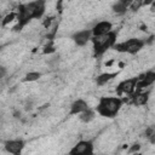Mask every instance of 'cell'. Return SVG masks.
<instances>
[{
  "label": "cell",
  "instance_id": "14",
  "mask_svg": "<svg viewBox=\"0 0 155 155\" xmlns=\"http://www.w3.org/2000/svg\"><path fill=\"white\" fill-rule=\"evenodd\" d=\"M116 76V73H104V74H101L98 78H97V85H104L107 84L108 81H110L113 78Z\"/></svg>",
  "mask_w": 155,
  "mask_h": 155
},
{
  "label": "cell",
  "instance_id": "22",
  "mask_svg": "<svg viewBox=\"0 0 155 155\" xmlns=\"http://www.w3.org/2000/svg\"><path fill=\"white\" fill-rule=\"evenodd\" d=\"M138 149H139V145H138V144H134V145L132 147V149L130 150V153H132V151H137Z\"/></svg>",
  "mask_w": 155,
  "mask_h": 155
},
{
  "label": "cell",
  "instance_id": "10",
  "mask_svg": "<svg viewBox=\"0 0 155 155\" xmlns=\"http://www.w3.org/2000/svg\"><path fill=\"white\" fill-rule=\"evenodd\" d=\"M111 23L108 22V21H102V22H98L93 28H92V34L93 36H98V35H104L109 31H111Z\"/></svg>",
  "mask_w": 155,
  "mask_h": 155
},
{
  "label": "cell",
  "instance_id": "15",
  "mask_svg": "<svg viewBox=\"0 0 155 155\" xmlns=\"http://www.w3.org/2000/svg\"><path fill=\"white\" fill-rule=\"evenodd\" d=\"M113 11L117 15H124L126 11H127V6H125L124 4H121L120 1H116L114 5H113Z\"/></svg>",
  "mask_w": 155,
  "mask_h": 155
},
{
  "label": "cell",
  "instance_id": "23",
  "mask_svg": "<svg viewBox=\"0 0 155 155\" xmlns=\"http://www.w3.org/2000/svg\"><path fill=\"white\" fill-rule=\"evenodd\" d=\"M155 0H144L143 1V5H150V4H153Z\"/></svg>",
  "mask_w": 155,
  "mask_h": 155
},
{
  "label": "cell",
  "instance_id": "17",
  "mask_svg": "<svg viewBox=\"0 0 155 155\" xmlns=\"http://www.w3.org/2000/svg\"><path fill=\"white\" fill-rule=\"evenodd\" d=\"M143 1H144V0H133L132 4H131V6H130L131 11H133V12L138 11V10L143 6Z\"/></svg>",
  "mask_w": 155,
  "mask_h": 155
},
{
  "label": "cell",
  "instance_id": "20",
  "mask_svg": "<svg viewBox=\"0 0 155 155\" xmlns=\"http://www.w3.org/2000/svg\"><path fill=\"white\" fill-rule=\"evenodd\" d=\"M148 138H149V142H150L151 144H155V131H154V132H153Z\"/></svg>",
  "mask_w": 155,
  "mask_h": 155
},
{
  "label": "cell",
  "instance_id": "13",
  "mask_svg": "<svg viewBox=\"0 0 155 155\" xmlns=\"http://www.w3.org/2000/svg\"><path fill=\"white\" fill-rule=\"evenodd\" d=\"M79 117H80V120H81L82 122L87 124V122H90V121H92V120L94 119V111L88 108V109H86L85 111L80 113V114H79Z\"/></svg>",
  "mask_w": 155,
  "mask_h": 155
},
{
  "label": "cell",
  "instance_id": "12",
  "mask_svg": "<svg viewBox=\"0 0 155 155\" xmlns=\"http://www.w3.org/2000/svg\"><path fill=\"white\" fill-rule=\"evenodd\" d=\"M148 99H149V93L148 92H139V93H136L132 98L133 101V104L136 105H145L148 103Z\"/></svg>",
  "mask_w": 155,
  "mask_h": 155
},
{
  "label": "cell",
  "instance_id": "16",
  "mask_svg": "<svg viewBox=\"0 0 155 155\" xmlns=\"http://www.w3.org/2000/svg\"><path fill=\"white\" fill-rule=\"evenodd\" d=\"M40 76H41L40 73H38V71H30V73H28V74L25 75L24 81H35V80H38Z\"/></svg>",
  "mask_w": 155,
  "mask_h": 155
},
{
  "label": "cell",
  "instance_id": "2",
  "mask_svg": "<svg viewBox=\"0 0 155 155\" xmlns=\"http://www.w3.org/2000/svg\"><path fill=\"white\" fill-rule=\"evenodd\" d=\"M124 101L119 97H102L97 104V113L105 117H114L122 107Z\"/></svg>",
  "mask_w": 155,
  "mask_h": 155
},
{
  "label": "cell",
  "instance_id": "7",
  "mask_svg": "<svg viewBox=\"0 0 155 155\" xmlns=\"http://www.w3.org/2000/svg\"><path fill=\"white\" fill-rule=\"evenodd\" d=\"M93 34H92V29H85V30H80V31H76L71 39L74 40V42L78 45V46H84L86 45L91 39H92Z\"/></svg>",
  "mask_w": 155,
  "mask_h": 155
},
{
  "label": "cell",
  "instance_id": "4",
  "mask_svg": "<svg viewBox=\"0 0 155 155\" xmlns=\"http://www.w3.org/2000/svg\"><path fill=\"white\" fill-rule=\"evenodd\" d=\"M144 40L140 39H128L126 41L115 44L113 47L119 51V52H124V53H130V54H134L137 53L140 48H143L144 46Z\"/></svg>",
  "mask_w": 155,
  "mask_h": 155
},
{
  "label": "cell",
  "instance_id": "3",
  "mask_svg": "<svg viewBox=\"0 0 155 155\" xmlns=\"http://www.w3.org/2000/svg\"><path fill=\"white\" fill-rule=\"evenodd\" d=\"M92 42H93V51L96 56H102L108 48L113 47L116 42V33L114 30L104 34V35H98V36H92Z\"/></svg>",
  "mask_w": 155,
  "mask_h": 155
},
{
  "label": "cell",
  "instance_id": "18",
  "mask_svg": "<svg viewBox=\"0 0 155 155\" xmlns=\"http://www.w3.org/2000/svg\"><path fill=\"white\" fill-rule=\"evenodd\" d=\"M17 18V13H15V12H11V13H8L5 18H4V21H2V25H6V24H8L10 22H12L13 19H16Z\"/></svg>",
  "mask_w": 155,
  "mask_h": 155
},
{
  "label": "cell",
  "instance_id": "19",
  "mask_svg": "<svg viewBox=\"0 0 155 155\" xmlns=\"http://www.w3.org/2000/svg\"><path fill=\"white\" fill-rule=\"evenodd\" d=\"M117 1H120V2H121V4H124L125 6H127V7H130L133 0H117Z\"/></svg>",
  "mask_w": 155,
  "mask_h": 155
},
{
  "label": "cell",
  "instance_id": "8",
  "mask_svg": "<svg viewBox=\"0 0 155 155\" xmlns=\"http://www.w3.org/2000/svg\"><path fill=\"white\" fill-rule=\"evenodd\" d=\"M23 148H24V142L22 139H12V140L5 142V149L7 153L17 155L22 153Z\"/></svg>",
  "mask_w": 155,
  "mask_h": 155
},
{
  "label": "cell",
  "instance_id": "1",
  "mask_svg": "<svg viewBox=\"0 0 155 155\" xmlns=\"http://www.w3.org/2000/svg\"><path fill=\"white\" fill-rule=\"evenodd\" d=\"M45 12V0H34L29 4L21 5L17 11V25L15 30H21L29 21L34 18H40Z\"/></svg>",
  "mask_w": 155,
  "mask_h": 155
},
{
  "label": "cell",
  "instance_id": "5",
  "mask_svg": "<svg viewBox=\"0 0 155 155\" xmlns=\"http://www.w3.org/2000/svg\"><path fill=\"white\" fill-rule=\"evenodd\" d=\"M137 82H138V78H131V79L124 80L117 85L116 91L119 94H122V93L124 94H131L136 90Z\"/></svg>",
  "mask_w": 155,
  "mask_h": 155
},
{
  "label": "cell",
  "instance_id": "9",
  "mask_svg": "<svg viewBox=\"0 0 155 155\" xmlns=\"http://www.w3.org/2000/svg\"><path fill=\"white\" fill-rule=\"evenodd\" d=\"M154 82H155V71H148L143 76L138 78V82H137V87L136 88L143 90V88L153 85Z\"/></svg>",
  "mask_w": 155,
  "mask_h": 155
},
{
  "label": "cell",
  "instance_id": "6",
  "mask_svg": "<svg viewBox=\"0 0 155 155\" xmlns=\"http://www.w3.org/2000/svg\"><path fill=\"white\" fill-rule=\"evenodd\" d=\"M93 153V145L91 140H80L78 142L76 145L73 147V149L69 151L71 155H78V154H92Z\"/></svg>",
  "mask_w": 155,
  "mask_h": 155
},
{
  "label": "cell",
  "instance_id": "11",
  "mask_svg": "<svg viewBox=\"0 0 155 155\" xmlns=\"http://www.w3.org/2000/svg\"><path fill=\"white\" fill-rule=\"evenodd\" d=\"M86 109H88V104L84 99H78V101H75L71 104V107H70V114L71 115H79L80 113L85 111Z\"/></svg>",
  "mask_w": 155,
  "mask_h": 155
},
{
  "label": "cell",
  "instance_id": "21",
  "mask_svg": "<svg viewBox=\"0 0 155 155\" xmlns=\"http://www.w3.org/2000/svg\"><path fill=\"white\" fill-rule=\"evenodd\" d=\"M54 51V48L52 47V46H46V48L44 50V52L45 53H48V52H53Z\"/></svg>",
  "mask_w": 155,
  "mask_h": 155
}]
</instances>
